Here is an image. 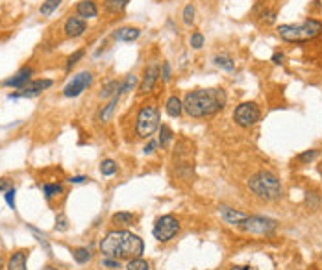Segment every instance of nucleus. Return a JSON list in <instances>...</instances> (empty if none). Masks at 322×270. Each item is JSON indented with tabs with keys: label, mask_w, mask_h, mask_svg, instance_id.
Listing matches in <instances>:
<instances>
[{
	"label": "nucleus",
	"mask_w": 322,
	"mask_h": 270,
	"mask_svg": "<svg viewBox=\"0 0 322 270\" xmlns=\"http://www.w3.org/2000/svg\"><path fill=\"white\" fill-rule=\"evenodd\" d=\"M182 102L187 115L193 119H204L223 111L228 104V94L223 87H206L189 91Z\"/></svg>",
	"instance_id": "nucleus-1"
},
{
	"label": "nucleus",
	"mask_w": 322,
	"mask_h": 270,
	"mask_svg": "<svg viewBox=\"0 0 322 270\" xmlns=\"http://www.w3.org/2000/svg\"><path fill=\"white\" fill-rule=\"evenodd\" d=\"M100 252L104 257H113V259H135L141 257L145 252V242L135 233L128 230H113L104 235L100 240Z\"/></svg>",
	"instance_id": "nucleus-2"
},
{
	"label": "nucleus",
	"mask_w": 322,
	"mask_h": 270,
	"mask_svg": "<svg viewBox=\"0 0 322 270\" xmlns=\"http://www.w3.org/2000/svg\"><path fill=\"white\" fill-rule=\"evenodd\" d=\"M248 189L263 202H276L284 194L280 180L270 170H259V172L252 174L248 180Z\"/></svg>",
	"instance_id": "nucleus-3"
},
{
	"label": "nucleus",
	"mask_w": 322,
	"mask_h": 270,
	"mask_svg": "<svg viewBox=\"0 0 322 270\" xmlns=\"http://www.w3.org/2000/svg\"><path fill=\"white\" fill-rule=\"evenodd\" d=\"M172 169L180 180L184 181H193L194 178V143L191 139L176 141L174 154H172Z\"/></svg>",
	"instance_id": "nucleus-4"
},
{
	"label": "nucleus",
	"mask_w": 322,
	"mask_h": 270,
	"mask_svg": "<svg viewBox=\"0 0 322 270\" xmlns=\"http://www.w3.org/2000/svg\"><path fill=\"white\" fill-rule=\"evenodd\" d=\"M278 35L287 43H306L322 33V23L317 19H306L300 24H280Z\"/></svg>",
	"instance_id": "nucleus-5"
},
{
	"label": "nucleus",
	"mask_w": 322,
	"mask_h": 270,
	"mask_svg": "<svg viewBox=\"0 0 322 270\" xmlns=\"http://www.w3.org/2000/svg\"><path fill=\"white\" fill-rule=\"evenodd\" d=\"M156 130H160V108L154 102L143 104L135 117V133L141 139H150Z\"/></svg>",
	"instance_id": "nucleus-6"
},
{
	"label": "nucleus",
	"mask_w": 322,
	"mask_h": 270,
	"mask_svg": "<svg viewBox=\"0 0 322 270\" xmlns=\"http://www.w3.org/2000/svg\"><path fill=\"white\" fill-rule=\"evenodd\" d=\"M182 230L180 218L174 215H163L158 216L152 228V235L158 242H170Z\"/></svg>",
	"instance_id": "nucleus-7"
},
{
	"label": "nucleus",
	"mask_w": 322,
	"mask_h": 270,
	"mask_svg": "<svg viewBox=\"0 0 322 270\" xmlns=\"http://www.w3.org/2000/svg\"><path fill=\"white\" fill-rule=\"evenodd\" d=\"M276 228L278 220L263 215L246 216L245 220L239 224V230H243L245 233H252V235H270Z\"/></svg>",
	"instance_id": "nucleus-8"
},
{
	"label": "nucleus",
	"mask_w": 322,
	"mask_h": 270,
	"mask_svg": "<svg viewBox=\"0 0 322 270\" xmlns=\"http://www.w3.org/2000/svg\"><path fill=\"white\" fill-rule=\"evenodd\" d=\"M261 109L256 102H241L237 108L233 109V120L239 128H252L259 122Z\"/></svg>",
	"instance_id": "nucleus-9"
},
{
	"label": "nucleus",
	"mask_w": 322,
	"mask_h": 270,
	"mask_svg": "<svg viewBox=\"0 0 322 270\" xmlns=\"http://www.w3.org/2000/svg\"><path fill=\"white\" fill-rule=\"evenodd\" d=\"M91 84H93V72L91 70H82V72L74 74L69 84L63 87V96H67V98H76V96H80Z\"/></svg>",
	"instance_id": "nucleus-10"
},
{
	"label": "nucleus",
	"mask_w": 322,
	"mask_h": 270,
	"mask_svg": "<svg viewBox=\"0 0 322 270\" xmlns=\"http://www.w3.org/2000/svg\"><path fill=\"white\" fill-rule=\"evenodd\" d=\"M52 80L48 78H41V80H30L28 84L21 87L17 93L9 94V100H17V98H33V96H39V94L46 91L48 87H52Z\"/></svg>",
	"instance_id": "nucleus-11"
},
{
	"label": "nucleus",
	"mask_w": 322,
	"mask_h": 270,
	"mask_svg": "<svg viewBox=\"0 0 322 270\" xmlns=\"http://www.w3.org/2000/svg\"><path fill=\"white\" fill-rule=\"evenodd\" d=\"M160 63H148L143 70V80H141V84H139V94H150L154 91V87L158 84V80H160Z\"/></svg>",
	"instance_id": "nucleus-12"
},
{
	"label": "nucleus",
	"mask_w": 322,
	"mask_h": 270,
	"mask_svg": "<svg viewBox=\"0 0 322 270\" xmlns=\"http://www.w3.org/2000/svg\"><path fill=\"white\" fill-rule=\"evenodd\" d=\"M63 31H65V35L69 39H78L82 37L85 31H87V23H85L84 19H80V17H69L67 21H65V26H63Z\"/></svg>",
	"instance_id": "nucleus-13"
},
{
	"label": "nucleus",
	"mask_w": 322,
	"mask_h": 270,
	"mask_svg": "<svg viewBox=\"0 0 322 270\" xmlns=\"http://www.w3.org/2000/svg\"><path fill=\"white\" fill-rule=\"evenodd\" d=\"M32 74H33V69L32 67H23V69H19L13 74L11 78H6L2 85H6V87H17V89H21L24 85L28 84L32 80Z\"/></svg>",
	"instance_id": "nucleus-14"
},
{
	"label": "nucleus",
	"mask_w": 322,
	"mask_h": 270,
	"mask_svg": "<svg viewBox=\"0 0 322 270\" xmlns=\"http://www.w3.org/2000/svg\"><path fill=\"white\" fill-rule=\"evenodd\" d=\"M219 213H221V216H223L224 220L228 224H231V226H237L239 228V224L245 220L246 216V213H243V211H239V209H233V208H230V206H219Z\"/></svg>",
	"instance_id": "nucleus-15"
},
{
	"label": "nucleus",
	"mask_w": 322,
	"mask_h": 270,
	"mask_svg": "<svg viewBox=\"0 0 322 270\" xmlns=\"http://www.w3.org/2000/svg\"><path fill=\"white\" fill-rule=\"evenodd\" d=\"M141 35V28L137 26H123L119 30L113 31V39L121 41V43H131V41H137Z\"/></svg>",
	"instance_id": "nucleus-16"
},
{
	"label": "nucleus",
	"mask_w": 322,
	"mask_h": 270,
	"mask_svg": "<svg viewBox=\"0 0 322 270\" xmlns=\"http://www.w3.org/2000/svg\"><path fill=\"white\" fill-rule=\"evenodd\" d=\"M76 15L80 19H95V17H98V8H97V4L93 2V0H82V2H78L76 4Z\"/></svg>",
	"instance_id": "nucleus-17"
},
{
	"label": "nucleus",
	"mask_w": 322,
	"mask_h": 270,
	"mask_svg": "<svg viewBox=\"0 0 322 270\" xmlns=\"http://www.w3.org/2000/svg\"><path fill=\"white\" fill-rule=\"evenodd\" d=\"M26 257H28V252H26V250H19L15 254H11V257L8 259L6 269L8 270H28L26 269Z\"/></svg>",
	"instance_id": "nucleus-18"
},
{
	"label": "nucleus",
	"mask_w": 322,
	"mask_h": 270,
	"mask_svg": "<svg viewBox=\"0 0 322 270\" xmlns=\"http://www.w3.org/2000/svg\"><path fill=\"white\" fill-rule=\"evenodd\" d=\"M213 63L217 65V67H219V69L228 70V72L235 70V60H233V58H231L230 54H226V52L215 56V58H213Z\"/></svg>",
	"instance_id": "nucleus-19"
},
{
	"label": "nucleus",
	"mask_w": 322,
	"mask_h": 270,
	"mask_svg": "<svg viewBox=\"0 0 322 270\" xmlns=\"http://www.w3.org/2000/svg\"><path fill=\"white\" fill-rule=\"evenodd\" d=\"M130 0H104V9L109 15H121Z\"/></svg>",
	"instance_id": "nucleus-20"
},
{
	"label": "nucleus",
	"mask_w": 322,
	"mask_h": 270,
	"mask_svg": "<svg viewBox=\"0 0 322 270\" xmlns=\"http://www.w3.org/2000/svg\"><path fill=\"white\" fill-rule=\"evenodd\" d=\"M119 94H115L111 100L107 102L104 108L100 109V115H98V119L102 120V122H109L111 120V117H113V113H115V109H117V104H119Z\"/></svg>",
	"instance_id": "nucleus-21"
},
{
	"label": "nucleus",
	"mask_w": 322,
	"mask_h": 270,
	"mask_svg": "<svg viewBox=\"0 0 322 270\" xmlns=\"http://www.w3.org/2000/svg\"><path fill=\"white\" fill-rule=\"evenodd\" d=\"M172 141H174V133H172V130H170L167 124H161L160 126V139H158V145L161 147V150H167Z\"/></svg>",
	"instance_id": "nucleus-22"
},
{
	"label": "nucleus",
	"mask_w": 322,
	"mask_h": 270,
	"mask_svg": "<svg viewBox=\"0 0 322 270\" xmlns=\"http://www.w3.org/2000/svg\"><path fill=\"white\" fill-rule=\"evenodd\" d=\"M165 111L169 113L170 117H180L182 113H184V102L180 100L178 96H170L169 100H167V104H165Z\"/></svg>",
	"instance_id": "nucleus-23"
},
{
	"label": "nucleus",
	"mask_w": 322,
	"mask_h": 270,
	"mask_svg": "<svg viewBox=\"0 0 322 270\" xmlns=\"http://www.w3.org/2000/svg\"><path fill=\"white\" fill-rule=\"evenodd\" d=\"M133 222H135V215L128 213V211H119V213L111 216V224L113 226H131Z\"/></svg>",
	"instance_id": "nucleus-24"
},
{
	"label": "nucleus",
	"mask_w": 322,
	"mask_h": 270,
	"mask_svg": "<svg viewBox=\"0 0 322 270\" xmlns=\"http://www.w3.org/2000/svg\"><path fill=\"white\" fill-rule=\"evenodd\" d=\"M119 87H121L119 80H107L104 87H102V91H100V98H113L117 91H119Z\"/></svg>",
	"instance_id": "nucleus-25"
},
{
	"label": "nucleus",
	"mask_w": 322,
	"mask_h": 270,
	"mask_svg": "<svg viewBox=\"0 0 322 270\" xmlns=\"http://www.w3.org/2000/svg\"><path fill=\"white\" fill-rule=\"evenodd\" d=\"M139 84V80L135 74H128V76L124 78V82H121V87H119V91H117V94L119 96H123V94L130 93V91H133L135 89V85Z\"/></svg>",
	"instance_id": "nucleus-26"
},
{
	"label": "nucleus",
	"mask_w": 322,
	"mask_h": 270,
	"mask_svg": "<svg viewBox=\"0 0 322 270\" xmlns=\"http://www.w3.org/2000/svg\"><path fill=\"white\" fill-rule=\"evenodd\" d=\"M91 250L89 248H74L72 250V259L78 263V265H85V263L91 261Z\"/></svg>",
	"instance_id": "nucleus-27"
},
{
	"label": "nucleus",
	"mask_w": 322,
	"mask_h": 270,
	"mask_svg": "<svg viewBox=\"0 0 322 270\" xmlns=\"http://www.w3.org/2000/svg\"><path fill=\"white\" fill-rule=\"evenodd\" d=\"M276 17H278L276 8H268V6H265V8L258 13V19H259L261 23H265V24H272L274 21H276Z\"/></svg>",
	"instance_id": "nucleus-28"
},
{
	"label": "nucleus",
	"mask_w": 322,
	"mask_h": 270,
	"mask_svg": "<svg viewBox=\"0 0 322 270\" xmlns=\"http://www.w3.org/2000/svg\"><path fill=\"white\" fill-rule=\"evenodd\" d=\"M28 230H30L32 233H33V235H35V239H37V242L39 244H41V246L45 248V252L48 255H52V248H50V244H48V240H46V235L45 233H41L37 230V228H33V226H32V224H28Z\"/></svg>",
	"instance_id": "nucleus-29"
},
{
	"label": "nucleus",
	"mask_w": 322,
	"mask_h": 270,
	"mask_svg": "<svg viewBox=\"0 0 322 270\" xmlns=\"http://www.w3.org/2000/svg\"><path fill=\"white\" fill-rule=\"evenodd\" d=\"M43 193H45L46 200H52L56 196H60L63 193V187L60 183H45L43 185Z\"/></svg>",
	"instance_id": "nucleus-30"
},
{
	"label": "nucleus",
	"mask_w": 322,
	"mask_h": 270,
	"mask_svg": "<svg viewBox=\"0 0 322 270\" xmlns=\"http://www.w3.org/2000/svg\"><path fill=\"white\" fill-rule=\"evenodd\" d=\"M60 4H62V0H45V2H43V6L39 8V13H41L43 17L52 15L54 11L60 8Z\"/></svg>",
	"instance_id": "nucleus-31"
},
{
	"label": "nucleus",
	"mask_w": 322,
	"mask_h": 270,
	"mask_svg": "<svg viewBox=\"0 0 322 270\" xmlns=\"http://www.w3.org/2000/svg\"><path fill=\"white\" fill-rule=\"evenodd\" d=\"M126 270H150V263L143 257H135L126 261Z\"/></svg>",
	"instance_id": "nucleus-32"
},
{
	"label": "nucleus",
	"mask_w": 322,
	"mask_h": 270,
	"mask_svg": "<svg viewBox=\"0 0 322 270\" xmlns=\"http://www.w3.org/2000/svg\"><path fill=\"white\" fill-rule=\"evenodd\" d=\"M319 154H321V152H319L317 148H311V150H306V152H302V154L296 155V161L302 163V165H307V163L315 161V159L319 157Z\"/></svg>",
	"instance_id": "nucleus-33"
},
{
	"label": "nucleus",
	"mask_w": 322,
	"mask_h": 270,
	"mask_svg": "<svg viewBox=\"0 0 322 270\" xmlns=\"http://www.w3.org/2000/svg\"><path fill=\"white\" fill-rule=\"evenodd\" d=\"M306 206L311 211H317L319 206H321V194L317 193V191H307L306 193Z\"/></svg>",
	"instance_id": "nucleus-34"
},
{
	"label": "nucleus",
	"mask_w": 322,
	"mask_h": 270,
	"mask_svg": "<svg viewBox=\"0 0 322 270\" xmlns=\"http://www.w3.org/2000/svg\"><path fill=\"white\" fill-rule=\"evenodd\" d=\"M117 163L113 159H104V161L100 163V172H102V176H113L117 174Z\"/></svg>",
	"instance_id": "nucleus-35"
},
{
	"label": "nucleus",
	"mask_w": 322,
	"mask_h": 270,
	"mask_svg": "<svg viewBox=\"0 0 322 270\" xmlns=\"http://www.w3.org/2000/svg\"><path fill=\"white\" fill-rule=\"evenodd\" d=\"M194 15H196L194 6H193V4H187V6L184 8V13H182V21H184V24L191 26V24L194 23Z\"/></svg>",
	"instance_id": "nucleus-36"
},
{
	"label": "nucleus",
	"mask_w": 322,
	"mask_h": 270,
	"mask_svg": "<svg viewBox=\"0 0 322 270\" xmlns=\"http://www.w3.org/2000/svg\"><path fill=\"white\" fill-rule=\"evenodd\" d=\"M84 54H85V50H84V48H80V50H76V52H72V54L69 56V60H67V65H65V70H67V72H70V70H72V67H74V65H76V63L80 61L82 58H84Z\"/></svg>",
	"instance_id": "nucleus-37"
},
{
	"label": "nucleus",
	"mask_w": 322,
	"mask_h": 270,
	"mask_svg": "<svg viewBox=\"0 0 322 270\" xmlns=\"http://www.w3.org/2000/svg\"><path fill=\"white\" fill-rule=\"evenodd\" d=\"M56 232H67L69 230V218L63 215V213H58L56 216Z\"/></svg>",
	"instance_id": "nucleus-38"
},
{
	"label": "nucleus",
	"mask_w": 322,
	"mask_h": 270,
	"mask_svg": "<svg viewBox=\"0 0 322 270\" xmlns=\"http://www.w3.org/2000/svg\"><path fill=\"white\" fill-rule=\"evenodd\" d=\"M204 43H206V39H204V35H202L200 31H194L191 35V39H189V45H191V48H194V50H200V48L204 47Z\"/></svg>",
	"instance_id": "nucleus-39"
},
{
	"label": "nucleus",
	"mask_w": 322,
	"mask_h": 270,
	"mask_svg": "<svg viewBox=\"0 0 322 270\" xmlns=\"http://www.w3.org/2000/svg\"><path fill=\"white\" fill-rule=\"evenodd\" d=\"M15 194H17V191H15V187H11L9 191H6V194H4V198H6V204H8L9 208L15 211L17 209V204H15Z\"/></svg>",
	"instance_id": "nucleus-40"
},
{
	"label": "nucleus",
	"mask_w": 322,
	"mask_h": 270,
	"mask_svg": "<svg viewBox=\"0 0 322 270\" xmlns=\"http://www.w3.org/2000/svg\"><path fill=\"white\" fill-rule=\"evenodd\" d=\"M160 76L163 78V82H170V76H172V70H170V63L163 61L160 69Z\"/></svg>",
	"instance_id": "nucleus-41"
},
{
	"label": "nucleus",
	"mask_w": 322,
	"mask_h": 270,
	"mask_svg": "<svg viewBox=\"0 0 322 270\" xmlns=\"http://www.w3.org/2000/svg\"><path fill=\"white\" fill-rule=\"evenodd\" d=\"M102 265L109 270H119L121 269V261L119 259H113V257H104L102 259Z\"/></svg>",
	"instance_id": "nucleus-42"
},
{
	"label": "nucleus",
	"mask_w": 322,
	"mask_h": 270,
	"mask_svg": "<svg viewBox=\"0 0 322 270\" xmlns=\"http://www.w3.org/2000/svg\"><path fill=\"white\" fill-rule=\"evenodd\" d=\"M160 147L158 145V141H154V139H148V143L145 145V148H143V154L145 155H152L154 152H156V148Z\"/></svg>",
	"instance_id": "nucleus-43"
},
{
	"label": "nucleus",
	"mask_w": 322,
	"mask_h": 270,
	"mask_svg": "<svg viewBox=\"0 0 322 270\" xmlns=\"http://www.w3.org/2000/svg\"><path fill=\"white\" fill-rule=\"evenodd\" d=\"M13 187V181L9 178H0V193H6Z\"/></svg>",
	"instance_id": "nucleus-44"
},
{
	"label": "nucleus",
	"mask_w": 322,
	"mask_h": 270,
	"mask_svg": "<svg viewBox=\"0 0 322 270\" xmlns=\"http://www.w3.org/2000/svg\"><path fill=\"white\" fill-rule=\"evenodd\" d=\"M85 180H87L85 176H70L69 178V183H74V185H78V183H84Z\"/></svg>",
	"instance_id": "nucleus-45"
},
{
	"label": "nucleus",
	"mask_w": 322,
	"mask_h": 270,
	"mask_svg": "<svg viewBox=\"0 0 322 270\" xmlns=\"http://www.w3.org/2000/svg\"><path fill=\"white\" fill-rule=\"evenodd\" d=\"M272 63H276V65H282V63H284V54L280 52V54L272 56Z\"/></svg>",
	"instance_id": "nucleus-46"
},
{
	"label": "nucleus",
	"mask_w": 322,
	"mask_h": 270,
	"mask_svg": "<svg viewBox=\"0 0 322 270\" xmlns=\"http://www.w3.org/2000/svg\"><path fill=\"white\" fill-rule=\"evenodd\" d=\"M230 270H250L248 267H243V265H233V267H230Z\"/></svg>",
	"instance_id": "nucleus-47"
},
{
	"label": "nucleus",
	"mask_w": 322,
	"mask_h": 270,
	"mask_svg": "<svg viewBox=\"0 0 322 270\" xmlns=\"http://www.w3.org/2000/svg\"><path fill=\"white\" fill-rule=\"evenodd\" d=\"M43 270H58V269L52 267V265H46V267H43Z\"/></svg>",
	"instance_id": "nucleus-48"
},
{
	"label": "nucleus",
	"mask_w": 322,
	"mask_h": 270,
	"mask_svg": "<svg viewBox=\"0 0 322 270\" xmlns=\"http://www.w3.org/2000/svg\"><path fill=\"white\" fill-rule=\"evenodd\" d=\"M4 269V261H2V259H0V270Z\"/></svg>",
	"instance_id": "nucleus-49"
}]
</instances>
